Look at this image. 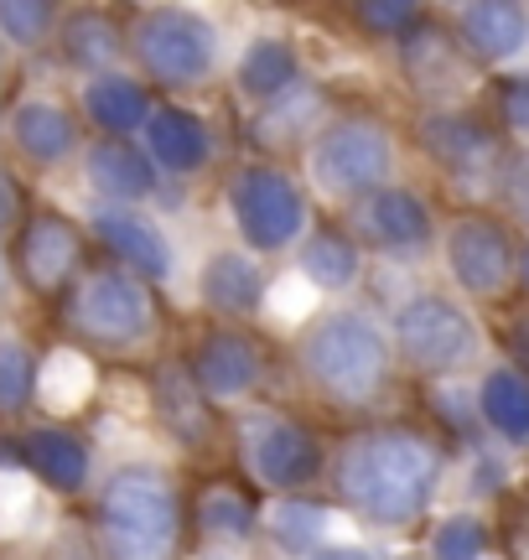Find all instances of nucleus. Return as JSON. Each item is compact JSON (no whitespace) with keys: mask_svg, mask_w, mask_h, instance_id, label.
Masks as SVG:
<instances>
[{"mask_svg":"<svg viewBox=\"0 0 529 560\" xmlns=\"http://www.w3.org/2000/svg\"><path fill=\"white\" fill-rule=\"evenodd\" d=\"M94 229H99V240L120 255L136 276H151V280H162L166 270H172V249H166V240H162V229L156 223H145V219H136V213H99L94 219Z\"/></svg>","mask_w":529,"mask_h":560,"instance_id":"nucleus-12","label":"nucleus"},{"mask_svg":"<svg viewBox=\"0 0 529 560\" xmlns=\"http://www.w3.org/2000/svg\"><path fill=\"white\" fill-rule=\"evenodd\" d=\"M198 560H245V550H239L234 540H224V545H208V550H203Z\"/></svg>","mask_w":529,"mask_h":560,"instance_id":"nucleus-40","label":"nucleus"},{"mask_svg":"<svg viewBox=\"0 0 529 560\" xmlns=\"http://www.w3.org/2000/svg\"><path fill=\"white\" fill-rule=\"evenodd\" d=\"M11 136L32 161H62L73 151L79 130L68 120V109H58L52 100H26L16 109V120H11Z\"/></svg>","mask_w":529,"mask_h":560,"instance_id":"nucleus-18","label":"nucleus"},{"mask_svg":"<svg viewBox=\"0 0 529 560\" xmlns=\"http://www.w3.org/2000/svg\"><path fill=\"white\" fill-rule=\"evenodd\" d=\"M509 202H514V213L529 223V156L514 166V177H509Z\"/></svg>","mask_w":529,"mask_h":560,"instance_id":"nucleus-37","label":"nucleus"},{"mask_svg":"<svg viewBox=\"0 0 529 560\" xmlns=\"http://www.w3.org/2000/svg\"><path fill=\"white\" fill-rule=\"evenodd\" d=\"M26 462L37 467L42 482H52L62 493L83 488V478H89V452H83V441L68 436V431H32V436H26Z\"/></svg>","mask_w":529,"mask_h":560,"instance_id":"nucleus-21","label":"nucleus"},{"mask_svg":"<svg viewBox=\"0 0 529 560\" xmlns=\"http://www.w3.org/2000/svg\"><path fill=\"white\" fill-rule=\"evenodd\" d=\"M525 280H529V249H525Z\"/></svg>","mask_w":529,"mask_h":560,"instance_id":"nucleus-43","label":"nucleus"},{"mask_svg":"<svg viewBox=\"0 0 529 560\" xmlns=\"http://www.w3.org/2000/svg\"><path fill=\"white\" fill-rule=\"evenodd\" d=\"M291 79H296V58L275 37H260L239 62V89L245 94H281V89H291Z\"/></svg>","mask_w":529,"mask_h":560,"instance_id":"nucleus-25","label":"nucleus"},{"mask_svg":"<svg viewBox=\"0 0 529 560\" xmlns=\"http://www.w3.org/2000/svg\"><path fill=\"white\" fill-rule=\"evenodd\" d=\"M260 380V353L255 342L234 338V332H219L198 348V384H203L213 400H234L245 395L249 384Z\"/></svg>","mask_w":529,"mask_h":560,"instance_id":"nucleus-13","label":"nucleus"},{"mask_svg":"<svg viewBox=\"0 0 529 560\" xmlns=\"http://www.w3.org/2000/svg\"><path fill=\"white\" fill-rule=\"evenodd\" d=\"M136 52L162 83H198L213 68V26L192 11H151L136 26Z\"/></svg>","mask_w":529,"mask_h":560,"instance_id":"nucleus-6","label":"nucleus"},{"mask_svg":"<svg viewBox=\"0 0 529 560\" xmlns=\"http://www.w3.org/2000/svg\"><path fill=\"white\" fill-rule=\"evenodd\" d=\"M311 560H368L364 550H353V545H327V550H317Z\"/></svg>","mask_w":529,"mask_h":560,"instance_id":"nucleus-41","label":"nucleus"},{"mask_svg":"<svg viewBox=\"0 0 529 560\" xmlns=\"http://www.w3.org/2000/svg\"><path fill=\"white\" fill-rule=\"evenodd\" d=\"M47 26H52V5H42V0H0V32L16 42V47L42 42Z\"/></svg>","mask_w":529,"mask_h":560,"instance_id":"nucleus-32","label":"nucleus"},{"mask_svg":"<svg viewBox=\"0 0 529 560\" xmlns=\"http://www.w3.org/2000/svg\"><path fill=\"white\" fill-rule=\"evenodd\" d=\"M26 395H32V353H26V342L0 338V416L21 410Z\"/></svg>","mask_w":529,"mask_h":560,"instance_id":"nucleus-31","label":"nucleus"},{"mask_svg":"<svg viewBox=\"0 0 529 560\" xmlns=\"http://www.w3.org/2000/svg\"><path fill=\"white\" fill-rule=\"evenodd\" d=\"M83 109L89 120L104 125V130H136V125H151V104H145V89L136 79H120V73H99V79L83 89Z\"/></svg>","mask_w":529,"mask_h":560,"instance_id":"nucleus-20","label":"nucleus"},{"mask_svg":"<svg viewBox=\"0 0 529 560\" xmlns=\"http://www.w3.org/2000/svg\"><path fill=\"white\" fill-rule=\"evenodd\" d=\"M364 229L389 249H421L431 240V213L415 192L389 187V192H374V202L364 208Z\"/></svg>","mask_w":529,"mask_h":560,"instance_id":"nucleus-15","label":"nucleus"},{"mask_svg":"<svg viewBox=\"0 0 529 560\" xmlns=\"http://www.w3.org/2000/svg\"><path fill=\"white\" fill-rule=\"evenodd\" d=\"M145 145L166 172H198L208 161V130L187 109H162L145 125Z\"/></svg>","mask_w":529,"mask_h":560,"instance_id":"nucleus-19","label":"nucleus"},{"mask_svg":"<svg viewBox=\"0 0 529 560\" xmlns=\"http://www.w3.org/2000/svg\"><path fill=\"white\" fill-rule=\"evenodd\" d=\"M228 202H234V219L245 229V240L255 249H281L302 234L306 223V202L296 192V182L275 172V166H249L228 182Z\"/></svg>","mask_w":529,"mask_h":560,"instance_id":"nucleus-4","label":"nucleus"},{"mask_svg":"<svg viewBox=\"0 0 529 560\" xmlns=\"http://www.w3.org/2000/svg\"><path fill=\"white\" fill-rule=\"evenodd\" d=\"M431 556L436 560H483V524L468 520V514H457L436 529V540H431Z\"/></svg>","mask_w":529,"mask_h":560,"instance_id":"nucleus-33","label":"nucleus"},{"mask_svg":"<svg viewBox=\"0 0 529 560\" xmlns=\"http://www.w3.org/2000/svg\"><path fill=\"white\" fill-rule=\"evenodd\" d=\"M509 348H514V359H525V363H529V312H525V317H519V322H514Z\"/></svg>","mask_w":529,"mask_h":560,"instance_id":"nucleus-39","label":"nucleus"},{"mask_svg":"<svg viewBox=\"0 0 529 560\" xmlns=\"http://www.w3.org/2000/svg\"><path fill=\"white\" fill-rule=\"evenodd\" d=\"M327 524H338L327 509H317V503H302V499H285L270 509V529H275V540L285 545V550H306V545H317L327 535Z\"/></svg>","mask_w":529,"mask_h":560,"instance_id":"nucleus-27","label":"nucleus"},{"mask_svg":"<svg viewBox=\"0 0 529 560\" xmlns=\"http://www.w3.org/2000/svg\"><path fill=\"white\" fill-rule=\"evenodd\" d=\"M37 389H42V405H52V410H79V405L94 395V369H89L83 353L58 348V353L47 359V369H42Z\"/></svg>","mask_w":529,"mask_h":560,"instance_id":"nucleus-24","label":"nucleus"},{"mask_svg":"<svg viewBox=\"0 0 529 560\" xmlns=\"http://www.w3.org/2000/svg\"><path fill=\"white\" fill-rule=\"evenodd\" d=\"M89 182L104 198H145L156 187V166H151L145 151L125 145V140H109V145L89 151Z\"/></svg>","mask_w":529,"mask_h":560,"instance_id":"nucleus-16","label":"nucleus"},{"mask_svg":"<svg viewBox=\"0 0 529 560\" xmlns=\"http://www.w3.org/2000/svg\"><path fill=\"white\" fill-rule=\"evenodd\" d=\"M73 317H79L83 332H94L99 342H141L151 332V296H145V285L136 276L104 270V276L83 280Z\"/></svg>","mask_w":529,"mask_h":560,"instance_id":"nucleus-8","label":"nucleus"},{"mask_svg":"<svg viewBox=\"0 0 529 560\" xmlns=\"http://www.w3.org/2000/svg\"><path fill=\"white\" fill-rule=\"evenodd\" d=\"M311 120H317V94L296 89L291 100L260 109V120H255V140H264V145H281V140H296V130H302V125H311Z\"/></svg>","mask_w":529,"mask_h":560,"instance_id":"nucleus-29","label":"nucleus"},{"mask_svg":"<svg viewBox=\"0 0 529 560\" xmlns=\"http://www.w3.org/2000/svg\"><path fill=\"white\" fill-rule=\"evenodd\" d=\"M198 520H203V529H213V535H245L249 503L239 499V493H228V488H213V493H203V503H198Z\"/></svg>","mask_w":529,"mask_h":560,"instance_id":"nucleus-34","label":"nucleus"},{"mask_svg":"<svg viewBox=\"0 0 529 560\" xmlns=\"http://www.w3.org/2000/svg\"><path fill=\"white\" fill-rule=\"evenodd\" d=\"M400 342L415 369H462L478 353V327L447 296H415L400 306Z\"/></svg>","mask_w":529,"mask_h":560,"instance_id":"nucleus-7","label":"nucleus"},{"mask_svg":"<svg viewBox=\"0 0 529 560\" xmlns=\"http://www.w3.org/2000/svg\"><path fill=\"white\" fill-rule=\"evenodd\" d=\"M264 312H270V322H281V327H296V322H306L317 312V285L306 276H281L264 291Z\"/></svg>","mask_w":529,"mask_h":560,"instance_id":"nucleus-30","label":"nucleus"},{"mask_svg":"<svg viewBox=\"0 0 529 560\" xmlns=\"http://www.w3.org/2000/svg\"><path fill=\"white\" fill-rule=\"evenodd\" d=\"M358 16H364L368 26H379V32H405L410 21H415V5H395V0H368Z\"/></svg>","mask_w":529,"mask_h":560,"instance_id":"nucleus-35","label":"nucleus"},{"mask_svg":"<svg viewBox=\"0 0 529 560\" xmlns=\"http://www.w3.org/2000/svg\"><path fill=\"white\" fill-rule=\"evenodd\" d=\"M104 540L115 560H166L177 540V493L166 488L162 472L125 467L109 478L99 499Z\"/></svg>","mask_w":529,"mask_h":560,"instance_id":"nucleus-2","label":"nucleus"},{"mask_svg":"<svg viewBox=\"0 0 529 560\" xmlns=\"http://www.w3.org/2000/svg\"><path fill=\"white\" fill-rule=\"evenodd\" d=\"M306 374L327 389L332 400L364 405L374 400L389 380V348L379 338V327L368 317H327L322 327H311V338L302 348Z\"/></svg>","mask_w":529,"mask_h":560,"instance_id":"nucleus-3","label":"nucleus"},{"mask_svg":"<svg viewBox=\"0 0 529 560\" xmlns=\"http://www.w3.org/2000/svg\"><path fill=\"white\" fill-rule=\"evenodd\" d=\"M457 21L483 58H514L529 42V16L509 0H472L457 11Z\"/></svg>","mask_w":529,"mask_h":560,"instance_id":"nucleus-14","label":"nucleus"},{"mask_svg":"<svg viewBox=\"0 0 529 560\" xmlns=\"http://www.w3.org/2000/svg\"><path fill=\"white\" fill-rule=\"evenodd\" d=\"M302 276L317 285V291H343V285H353V276H358V249L348 240H332V234H322V240H311L302 249Z\"/></svg>","mask_w":529,"mask_h":560,"instance_id":"nucleus-26","label":"nucleus"},{"mask_svg":"<svg viewBox=\"0 0 529 560\" xmlns=\"http://www.w3.org/2000/svg\"><path fill=\"white\" fill-rule=\"evenodd\" d=\"M11 223H16V182L0 172V234H5Z\"/></svg>","mask_w":529,"mask_h":560,"instance_id":"nucleus-38","label":"nucleus"},{"mask_svg":"<svg viewBox=\"0 0 529 560\" xmlns=\"http://www.w3.org/2000/svg\"><path fill=\"white\" fill-rule=\"evenodd\" d=\"M421 140H426V151L436 161H447L451 172H483L493 161V151H498L489 130H478L462 115H431L421 125Z\"/></svg>","mask_w":529,"mask_h":560,"instance_id":"nucleus-17","label":"nucleus"},{"mask_svg":"<svg viewBox=\"0 0 529 560\" xmlns=\"http://www.w3.org/2000/svg\"><path fill=\"white\" fill-rule=\"evenodd\" d=\"M483 416L498 436L529 441V384L514 369H493L483 380Z\"/></svg>","mask_w":529,"mask_h":560,"instance_id":"nucleus-22","label":"nucleus"},{"mask_svg":"<svg viewBox=\"0 0 529 560\" xmlns=\"http://www.w3.org/2000/svg\"><path fill=\"white\" fill-rule=\"evenodd\" d=\"M389 161H395V145L374 120H343L332 125L317 151H311V182L332 192V198H348V192H364L374 182H385Z\"/></svg>","mask_w":529,"mask_h":560,"instance_id":"nucleus-5","label":"nucleus"},{"mask_svg":"<svg viewBox=\"0 0 529 560\" xmlns=\"http://www.w3.org/2000/svg\"><path fill=\"white\" fill-rule=\"evenodd\" d=\"M442 462L421 436L389 431V436H364L343 452L338 482L353 499L358 514H368L374 524H405L431 503Z\"/></svg>","mask_w":529,"mask_h":560,"instance_id":"nucleus-1","label":"nucleus"},{"mask_svg":"<svg viewBox=\"0 0 529 560\" xmlns=\"http://www.w3.org/2000/svg\"><path fill=\"white\" fill-rule=\"evenodd\" d=\"M203 296L219 306V312H245L249 301L260 296V270L245 260V255H213L203 270Z\"/></svg>","mask_w":529,"mask_h":560,"instance_id":"nucleus-23","label":"nucleus"},{"mask_svg":"<svg viewBox=\"0 0 529 560\" xmlns=\"http://www.w3.org/2000/svg\"><path fill=\"white\" fill-rule=\"evenodd\" d=\"M447 265L472 296H498L509 280V244L489 219H457L447 240Z\"/></svg>","mask_w":529,"mask_h":560,"instance_id":"nucleus-9","label":"nucleus"},{"mask_svg":"<svg viewBox=\"0 0 529 560\" xmlns=\"http://www.w3.org/2000/svg\"><path fill=\"white\" fill-rule=\"evenodd\" d=\"M0 291H5V265H0Z\"/></svg>","mask_w":529,"mask_h":560,"instance_id":"nucleus-42","label":"nucleus"},{"mask_svg":"<svg viewBox=\"0 0 529 560\" xmlns=\"http://www.w3.org/2000/svg\"><path fill=\"white\" fill-rule=\"evenodd\" d=\"M249 462H255L260 482L291 488V482H306L317 472V441L306 436L296 420L281 416L249 420Z\"/></svg>","mask_w":529,"mask_h":560,"instance_id":"nucleus-10","label":"nucleus"},{"mask_svg":"<svg viewBox=\"0 0 529 560\" xmlns=\"http://www.w3.org/2000/svg\"><path fill=\"white\" fill-rule=\"evenodd\" d=\"M68 52L79 68H115L120 58V37H115V26L104 16H79L68 26Z\"/></svg>","mask_w":529,"mask_h":560,"instance_id":"nucleus-28","label":"nucleus"},{"mask_svg":"<svg viewBox=\"0 0 529 560\" xmlns=\"http://www.w3.org/2000/svg\"><path fill=\"white\" fill-rule=\"evenodd\" d=\"M79 265V229L58 213H42V219L26 223L21 234V270L37 291H58L62 280L73 276Z\"/></svg>","mask_w":529,"mask_h":560,"instance_id":"nucleus-11","label":"nucleus"},{"mask_svg":"<svg viewBox=\"0 0 529 560\" xmlns=\"http://www.w3.org/2000/svg\"><path fill=\"white\" fill-rule=\"evenodd\" d=\"M504 120L529 136V79H514L509 89H504Z\"/></svg>","mask_w":529,"mask_h":560,"instance_id":"nucleus-36","label":"nucleus"}]
</instances>
